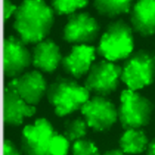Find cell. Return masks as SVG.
<instances>
[{"mask_svg": "<svg viewBox=\"0 0 155 155\" xmlns=\"http://www.w3.org/2000/svg\"><path fill=\"white\" fill-rule=\"evenodd\" d=\"M13 15V28L25 44L45 39L54 22L52 8L41 0L22 1Z\"/></svg>", "mask_w": 155, "mask_h": 155, "instance_id": "obj_1", "label": "cell"}, {"mask_svg": "<svg viewBox=\"0 0 155 155\" xmlns=\"http://www.w3.org/2000/svg\"><path fill=\"white\" fill-rule=\"evenodd\" d=\"M47 97L54 113L62 117L81 110L90 99V92L70 78L59 77L47 88Z\"/></svg>", "mask_w": 155, "mask_h": 155, "instance_id": "obj_2", "label": "cell"}, {"mask_svg": "<svg viewBox=\"0 0 155 155\" xmlns=\"http://www.w3.org/2000/svg\"><path fill=\"white\" fill-rule=\"evenodd\" d=\"M134 48L132 27L123 19L109 23L99 41L97 54L110 61L126 59Z\"/></svg>", "mask_w": 155, "mask_h": 155, "instance_id": "obj_3", "label": "cell"}, {"mask_svg": "<svg viewBox=\"0 0 155 155\" xmlns=\"http://www.w3.org/2000/svg\"><path fill=\"white\" fill-rule=\"evenodd\" d=\"M120 79L128 89L136 91L155 80V53L144 49L133 52L122 67Z\"/></svg>", "mask_w": 155, "mask_h": 155, "instance_id": "obj_4", "label": "cell"}, {"mask_svg": "<svg viewBox=\"0 0 155 155\" xmlns=\"http://www.w3.org/2000/svg\"><path fill=\"white\" fill-rule=\"evenodd\" d=\"M118 117L125 130L138 129L149 124L154 109L151 101L136 91H122Z\"/></svg>", "mask_w": 155, "mask_h": 155, "instance_id": "obj_5", "label": "cell"}, {"mask_svg": "<svg viewBox=\"0 0 155 155\" xmlns=\"http://www.w3.org/2000/svg\"><path fill=\"white\" fill-rule=\"evenodd\" d=\"M58 133L45 118H38L24 127L21 149L24 155H53L51 145Z\"/></svg>", "mask_w": 155, "mask_h": 155, "instance_id": "obj_6", "label": "cell"}, {"mask_svg": "<svg viewBox=\"0 0 155 155\" xmlns=\"http://www.w3.org/2000/svg\"><path fill=\"white\" fill-rule=\"evenodd\" d=\"M122 67L108 60L93 63L84 81V87L96 96H105L114 92L121 77Z\"/></svg>", "mask_w": 155, "mask_h": 155, "instance_id": "obj_7", "label": "cell"}, {"mask_svg": "<svg viewBox=\"0 0 155 155\" xmlns=\"http://www.w3.org/2000/svg\"><path fill=\"white\" fill-rule=\"evenodd\" d=\"M88 127L97 132L110 130L118 117V112L114 104L105 96H94L81 107Z\"/></svg>", "mask_w": 155, "mask_h": 155, "instance_id": "obj_8", "label": "cell"}, {"mask_svg": "<svg viewBox=\"0 0 155 155\" xmlns=\"http://www.w3.org/2000/svg\"><path fill=\"white\" fill-rule=\"evenodd\" d=\"M99 30V23L89 13L74 12L67 18L63 30V38L74 45H88L96 40Z\"/></svg>", "mask_w": 155, "mask_h": 155, "instance_id": "obj_9", "label": "cell"}, {"mask_svg": "<svg viewBox=\"0 0 155 155\" xmlns=\"http://www.w3.org/2000/svg\"><path fill=\"white\" fill-rule=\"evenodd\" d=\"M32 63L31 54L25 44L15 36L4 41V71L6 76L16 78Z\"/></svg>", "mask_w": 155, "mask_h": 155, "instance_id": "obj_10", "label": "cell"}, {"mask_svg": "<svg viewBox=\"0 0 155 155\" xmlns=\"http://www.w3.org/2000/svg\"><path fill=\"white\" fill-rule=\"evenodd\" d=\"M13 88L29 105H37L47 90V82L42 73L31 70L13 78L7 85Z\"/></svg>", "mask_w": 155, "mask_h": 155, "instance_id": "obj_11", "label": "cell"}, {"mask_svg": "<svg viewBox=\"0 0 155 155\" xmlns=\"http://www.w3.org/2000/svg\"><path fill=\"white\" fill-rule=\"evenodd\" d=\"M36 108L26 103L13 88L6 85L4 91V121L12 127L21 125L24 119L33 116Z\"/></svg>", "mask_w": 155, "mask_h": 155, "instance_id": "obj_12", "label": "cell"}, {"mask_svg": "<svg viewBox=\"0 0 155 155\" xmlns=\"http://www.w3.org/2000/svg\"><path fill=\"white\" fill-rule=\"evenodd\" d=\"M96 48L86 44L74 45L70 53L62 58L64 70L70 76L79 79L88 72L95 58Z\"/></svg>", "mask_w": 155, "mask_h": 155, "instance_id": "obj_13", "label": "cell"}, {"mask_svg": "<svg viewBox=\"0 0 155 155\" xmlns=\"http://www.w3.org/2000/svg\"><path fill=\"white\" fill-rule=\"evenodd\" d=\"M133 30L143 37L155 34V0H140L130 10Z\"/></svg>", "mask_w": 155, "mask_h": 155, "instance_id": "obj_14", "label": "cell"}, {"mask_svg": "<svg viewBox=\"0 0 155 155\" xmlns=\"http://www.w3.org/2000/svg\"><path fill=\"white\" fill-rule=\"evenodd\" d=\"M31 58L35 67L51 73L61 62L62 57L56 43L51 38H46L35 44L32 50Z\"/></svg>", "mask_w": 155, "mask_h": 155, "instance_id": "obj_15", "label": "cell"}, {"mask_svg": "<svg viewBox=\"0 0 155 155\" xmlns=\"http://www.w3.org/2000/svg\"><path fill=\"white\" fill-rule=\"evenodd\" d=\"M119 143L124 153L139 154L147 150L149 141L142 129H129L121 135Z\"/></svg>", "mask_w": 155, "mask_h": 155, "instance_id": "obj_16", "label": "cell"}, {"mask_svg": "<svg viewBox=\"0 0 155 155\" xmlns=\"http://www.w3.org/2000/svg\"><path fill=\"white\" fill-rule=\"evenodd\" d=\"M93 6L101 15L114 18L130 12L132 7V1L95 0L93 1Z\"/></svg>", "mask_w": 155, "mask_h": 155, "instance_id": "obj_17", "label": "cell"}, {"mask_svg": "<svg viewBox=\"0 0 155 155\" xmlns=\"http://www.w3.org/2000/svg\"><path fill=\"white\" fill-rule=\"evenodd\" d=\"M88 125L81 117H76L66 120L63 125L64 136L70 143L83 139L87 133Z\"/></svg>", "mask_w": 155, "mask_h": 155, "instance_id": "obj_18", "label": "cell"}, {"mask_svg": "<svg viewBox=\"0 0 155 155\" xmlns=\"http://www.w3.org/2000/svg\"><path fill=\"white\" fill-rule=\"evenodd\" d=\"M88 1L85 0H54L51 2V7L57 15H71L77 9L85 7Z\"/></svg>", "mask_w": 155, "mask_h": 155, "instance_id": "obj_19", "label": "cell"}, {"mask_svg": "<svg viewBox=\"0 0 155 155\" xmlns=\"http://www.w3.org/2000/svg\"><path fill=\"white\" fill-rule=\"evenodd\" d=\"M71 150L73 155H100L96 145L90 140L84 138L73 142Z\"/></svg>", "mask_w": 155, "mask_h": 155, "instance_id": "obj_20", "label": "cell"}, {"mask_svg": "<svg viewBox=\"0 0 155 155\" xmlns=\"http://www.w3.org/2000/svg\"><path fill=\"white\" fill-rule=\"evenodd\" d=\"M70 147V142L62 134L59 133L54 137L51 145L53 155H67Z\"/></svg>", "mask_w": 155, "mask_h": 155, "instance_id": "obj_21", "label": "cell"}, {"mask_svg": "<svg viewBox=\"0 0 155 155\" xmlns=\"http://www.w3.org/2000/svg\"><path fill=\"white\" fill-rule=\"evenodd\" d=\"M4 155H21L15 145L9 139L4 141Z\"/></svg>", "mask_w": 155, "mask_h": 155, "instance_id": "obj_22", "label": "cell"}, {"mask_svg": "<svg viewBox=\"0 0 155 155\" xmlns=\"http://www.w3.org/2000/svg\"><path fill=\"white\" fill-rule=\"evenodd\" d=\"M4 19L7 20L12 14H14L16 10L17 7L13 4L11 1L8 0H4Z\"/></svg>", "mask_w": 155, "mask_h": 155, "instance_id": "obj_23", "label": "cell"}, {"mask_svg": "<svg viewBox=\"0 0 155 155\" xmlns=\"http://www.w3.org/2000/svg\"><path fill=\"white\" fill-rule=\"evenodd\" d=\"M147 155H155V137L153 138L148 145L147 150Z\"/></svg>", "mask_w": 155, "mask_h": 155, "instance_id": "obj_24", "label": "cell"}, {"mask_svg": "<svg viewBox=\"0 0 155 155\" xmlns=\"http://www.w3.org/2000/svg\"><path fill=\"white\" fill-rule=\"evenodd\" d=\"M102 155H128L124 153L120 149H114L106 151Z\"/></svg>", "mask_w": 155, "mask_h": 155, "instance_id": "obj_25", "label": "cell"}]
</instances>
